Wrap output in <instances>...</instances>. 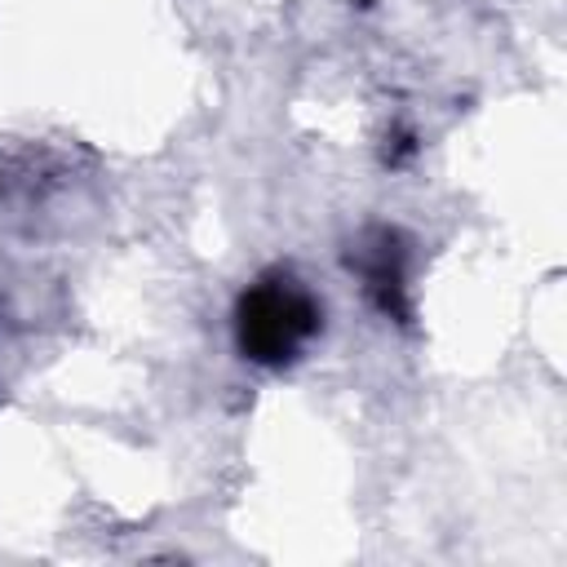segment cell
<instances>
[{"mask_svg": "<svg viewBox=\"0 0 567 567\" xmlns=\"http://www.w3.org/2000/svg\"><path fill=\"white\" fill-rule=\"evenodd\" d=\"M350 270L363 279L368 301L394 319L408 323L412 319V284H408V244L399 230L390 226H372L350 244Z\"/></svg>", "mask_w": 567, "mask_h": 567, "instance_id": "obj_2", "label": "cell"}, {"mask_svg": "<svg viewBox=\"0 0 567 567\" xmlns=\"http://www.w3.org/2000/svg\"><path fill=\"white\" fill-rule=\"evenodd\" d=\"M235 328V350L257 363V368H288L306 354V346L323 328V306L319 297L288 270H266L257 275L230 315Z\"/></svg>", "mask_w": 567, "mask_h": 567, "instance_id": "obj_1", "label": "cell"}]
</instances>
